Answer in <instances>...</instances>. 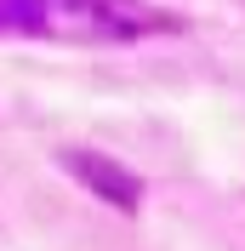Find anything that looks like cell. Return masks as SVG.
<instances>
[{"mask_svg": "<svg viewBox=\"0 0 245 251\" xmlns=\"http://www.w3.org/2000/svg\"><path fill=\"white\" fill-rule=\"evenodd\" d=\"M160 17L143 0H0V29L57 34V40H131Z\"/></svg>", "mask_w": 245, "mask_h": 251, "instance_id": "cell-1", "label": "cell"}]
</instances>
